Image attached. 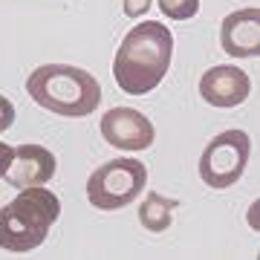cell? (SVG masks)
Here are the masks:
<instances>
[{
  "mask_svg": "<svg viewBox=\"0 0 260 260\" xmlns=\"http://www.w3.org/2000/svg\"><path fill=\"white\" fill-rule=\"evenodd\" d=\"M26 93L41 107L67 119H84L102 104V84L81 67L44 64L26 78Z\"/></svg>",
  "mask_w": 260,
  "mask_h": 260,
  "instance_id": "2",
  "label": "cell"
},
{
  "mask_svg": "<svg viewBox=\"0 0 260 260\" xmlns=\"http://www.w3.org/2000/svg\"><path fill=\"white\" fill-rule=\"evenodd\" d=\"M174 208H179V200H171V197H162L156 191H150L145 197V203L139 205V223L148 232H165L171 225Z\"/></svg>",
  "mask_w": 260,
  "mask_h": 260,
  "instance_id": "10",
  "label": "cell"
},
{
  "mask_svg": "<svg viewBox=\"0 0 260 260\" xmlns=\"http://www.w3.org/2000/svg\"><path fill=\"white\" fill-rule=\"evenodd\" d=\"M150 9V0H124V15L127 18H139Z\"/></svg>",
  "mask_w": 260,
  "mask_h": 260,
  "instance_id": "13",
  "label": "cell"
},
{
  "mask_svg": "<svg viewBox=\"0 0 260 260\" xmlns=\"http://www.w3.org/2000/svg\"><path fill=\"white\" fill-rule=\"evenodd\" d=\"M12 121H15V104H12L6 95H0V133L9 130Z\"/></svg>",
  "mask_w": 260,
  "mask_h": 260,
  "instance_id": "12",
  "label": "cell"
},
{
  "mask_svg": "<svg viewBox=\"0 0 260 260\" xmlns=\"http://www.w3.org/2000/svg\"><path fill=\"white\" fill-rule=\"evenodd\" d=\"M148 185V168L139 159H113L104 162L87 179V200L93 208L116 211L130 205Z\"/></svg>",
  "mask_w": 260,
  "mask_h": 260,
  "instance_id": "4",
  "label": "cell"
},
{
  "mask_svg": "<svg viewBox=\"0 0 260 260\" xmlns=\"http://www.w3.org/2000/svg\"><path fill=\"white\" fill-rule=\"evenodd\" d=\"M159 9L171 20H188L200 12V0H159Z\"/></svg>",
  "mask_w": 260,
  "mask_h": 260,
  "instance_id": "11",
  "label": "cell"
},
{
  "mask_svg": "<svg viewBox=\"0 0 260 260\" xmlns=\"http://www.w3.org/2000/svg\"><path fill=\"white\" fill-rule=\"evenodd\" d=\"M249 93H251L249 75L237 67L220 64L200 78V95L211 107H237L249 99Z\"/></svg>",
  "mask_w": 260,
  "mask_h": 260,
  "instance_id": "7",
  "label": "cell"
},
{
  "mask_svg": "<svg viewBox=\"0 0 260 260\" xmlns=\"http://www.w3.org/2000/svg\"><path fill=\"white\" fill-rule=\"evenodd\" d=\"M55 177V156L41 145H20L15 148L6 179L12 188H32V185H47Z\"/></svg>",
  "mask_w": 260,
  "mask_h": 260,
  "instance_id": "9",
  "label": "cell"
},
{
  "mask_svg": "<svg viewBox=\"0 0 260 260\" xmlns=\"http://www.w3.org/2000/svg\"><path fill=\"white\" fill-rule=\"evenodd\" d=\"M171 55H174L171 29L159 20H145L124 35L119 52H116V61H113L116 84L127 95L150 93L165 78Z\"/></svg>",
  "mask_w": 260,
  "mask_h": 260,
  "instance_id": "1",
  "label": "cell"
},
{
  "mask_svg": "<svg viewBox=\"0 0 260 260\" xmlns=\"http://www.w3.org/2000/svg\"><path fill=\"white\" fill-rule=\"evenodd\" d=\"M102 136L107 145L121 150H145L153 145V124L133 107H113L102 116Z\"/></svg>",
  "mask_w": 260,
  "mask_h": 260,
  "instance_id": "6",
  "label": "cell"
},
{
  "mask_svg": "<svg viewBox=\"0 0 260 260\" xmlns=\"http://www.w3.org/2000/svg\"><path fill=\"white\" fill-rule=\"evenodd\" d=\"M223 52L234 58H254L260 52V9H240L232 12L220 29Z\"/></svg>",
  "mask_w": 260,
  "mask_h": 260,
  "instance_id": "8",
  "label": "cell"
},
{
  "mask_svg": "<svg viewBox=\"0 0 260 260\" xmlns=\"http://www.w3.org/2000/svg\"><path fill=\"white\" fill-rule=\"evenodd\" d=\"M251 153V139L243 130H225L208 142V148L200 156V177L208 188H232L246 171Z\"/></svg>",
  "mask_w": 260,
  "mask_h": 260,
  "instance_id": "5",
  "label": "cell"
},
{
  "mask_svg": "<svg viewBox=\"0 0 260 260\" xmlns=\"http://www.w3.org/2000/svg\"><path fill=\"white\" fill-rule=\"evenodd\" d=\"M61 214V200L44 185L20 188L9 205L0 208V249L32 251L47 240Z\"/></svg>",
  "mask_w": 260,
  "mask_h": 260,
  "instance_id": "3",
  "label": "cell"
},
{
  "mask_svg": "<svg viewBox=\"0 0 260 260\" xmlns=\"http://www.w3.org/2000/svg\"><path fill=\"white\" fill-rule=\"evenodd\" d=\"M12 159H15V148H12V145H6V142H0V177H6Z\"/></svg>",
  "mask_w": 260,
  "mask_h": 260,
  "instance_id": "14",
  "label": "cell"
}]
</instances>
